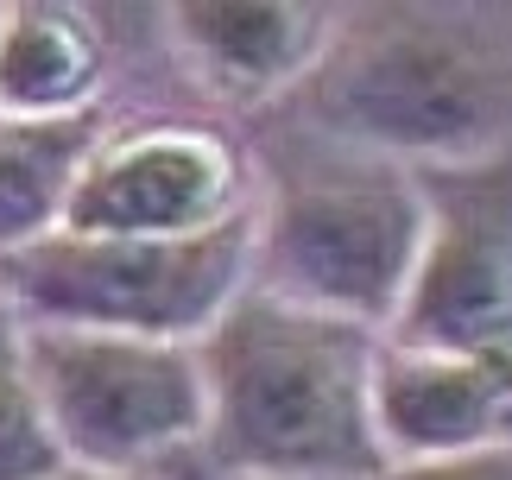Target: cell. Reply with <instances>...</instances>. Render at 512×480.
I'll return each instance as SVG.
<instances>
[{"instance_id":"15","label":"cell","mask_w":512,"mask_h":480,"mask_svg":"<svg viewBox=\"0 0 512 480\" xmlns=\"http://www.w3.org/2000/svg\"><path fill=\"white\" fill-rule=\"evenodd\" d=\"M171 480H260V474H228V468H209L203 455H177V462H165Z\"/></svg>"},{"instance_id":"13","label":"cell","mask_w":512,"mask_h":480,"mask_svg":"<svg viewBox=\"0 0 512 480\" xmlns=\"http://www.w3.org/2000/svg\"><path fill=\"white\" fill-rule=\"evenodd\" d=\"M380 480H512V443L468 449V455H437V462H392Z\"/></svg>"},{"instance_id":"4","label":"cell","mask_w":512,"mask_h":480,"mask_svg":"<svg viewBox=\"0 0 512 480\" xmlns=\"http://www.w3.org/2000/svg\"><path fill=\"white\" fill-rule=\"evenodd\" d=\"M253 285V209L196 234H45L0 259V304L19 323L203 342Z\"/></svg>"},{"instance_id":"9","label":"cell","mask_w":512,"mask_h":480,"mask_svg":"<svg viewBox=\"0 0 512 480\" xmlns=\"http://www.w3.org/2000/svg\"><path fill=\"white\" fill-rule=\"evenodd\" d=\"M336 7L310 0H177L165 32L196 83L234 108H266L304 89L336 38Z\"/></svg>"},{"instance_id":"7","label":"cell","mask_w":512,"mask_h":480,"mask_svg":"<svg viewBox=\"0 0 512 480\" xmlns=\"http://www.w3.org/2000/svg\"><path fill=\"white\" fill-rule=\"evenodd\" d=\"M253 209V171L215 127H108L64 203V234H196Z\"/></svg>"},{"instance_id":"14","label":"cell","mask_w":512,"mask_h":480,"mask_svg":"<svg viewBox=\"0 0 512 480\" xmlns=\"http://www.w3.org/2000/svg\"><path fill=\"white\" fill-rule=\"evenodd\" d=\"M51 480H171L165 468H64V474H51Z\"/></svg>"},{"instance_id":"3","label":"cell","mask_w":512,"mask_h":480,"mask_svg":"<svg viewBox=\"0 0 512 480\" xmlns=\"http://www.w3.org/2000/svg\"><path fill=\"white\" fill-rule=\"evenodd\" d=\"M304 133L405 171L462 165L512 139V70L475 26L411 7L342 13L323 64L291 95Z\"/></svg>"},{"instance_id":"12","label":"cell","mask_w":512,"mask_h":480,"mask_svg":"<svg viewBox=\"0 0 512 480\" xmlns=\"http://www.w3.org/2000/svg\"><path fill=\"white\" fill-rule=\"evenodd\" d=\"M64 468L70 455L51 430V411L32 386L26 354H19V323L0 304V480H51Z\"/></svg>"},{"instance_id":"11","label":"cell","mask_w":512,"mask_h":480,"mask_svg":"<svg viewBox=\"0 0 512 480\" xmlns=\"http://www.w3.org/2000/svg\"><path fill=\"white\" fill-rule=\"evenodd\" d=\"M108 133L102 114L83 120H7L0 114V259L57 234L70 184Z\"/></svg>"},{"instance_id":"10","label":"cell","mask_w":512,"mask_h":480,"mask_svg":"<svg viewBox=\"0 0 512 480\" xmlns=\"http://www.w3.org/2000/svg\"><path fill=\"white\" fill-rule=\"evenodd\" d=\"M108 45L95 19L64 0H7L0 13V114L83 120L102 114Z\"/></svg>"},{"instance_id":"6","label":"cell","mask_w":512,"mask_h":480,"mask_svg":"<svg viewBox=\"0 0 512 480\" xmlns=\"http://www.w3.org/2000/svg\"><path fill=\"white\" fill-rule=\"evenodd\" d=\"M424 247L386 342L512 354V139L462 165H424Z\"/></svg>"},{"instance_id":"8","label":"cell","mask_w":512,"mask_h":480,"mask_svg":"<svg viewBox=\"0 0 512 480\" xmlns=\"http://www.w3.org/2000/svg\"><path fill=\"white\" fill-rule=\"evenodd\" d=\"M373 436H380L386 468L512 443V354L399 348L380 335Z\"/></svg>"},{"instance_id":"16","label":"cell","mask_w":512,"mask_h":480,"mask_svg":"<svg viewBox=\"0 0 512 480\" xmlns=\"http://www.w3.org/2000/svg\"><path fill=\"white\" fill-rule=\"evenodd\" d=\"M0 13H7V7H0Z\"/></svg>"},{"instance_id":"1","label":"cell","mask_w":512,"mask_h":480,"mask_svg":"<svg viewBox=\"0 0 512 480\" xmlns=\"http://www.w3.org/2000/svg\"><path fill=\"white\" fill-rule=\"evenodd\" d=\"M209 468L260 480H380L386 455L373 436V360L380 335L342 316L241 291L203 342Z\"/></svg>"},{"instance_id":"5","label":"cell","mask_w":512,"mask_h":480,"mask_svg":"<svg viewBox=\"0 0 512 480\" xmlns=\"http://www.w3.org/2000/svg\"><path fill=\"white\" fill-rule=\"evenodd\" d=\"M19 354L76 468H165L203 443L209 386L190 342L19 323Z\"/></svg>"},{"instance_id":"2","label":"cell","mask_w":512,"mask_h":480,"mask_svg":"<svg viewBox=\"0 0 512 480\" xmlns=\"http://www.w3.org/2000/svg\"><path fill=\"white\" fill-rule=\"evenodd\" d=\"M418 247V171L323 133L266 152L253 177V291L386 335L411 291Z\"/></svg>"}]
</instances>
